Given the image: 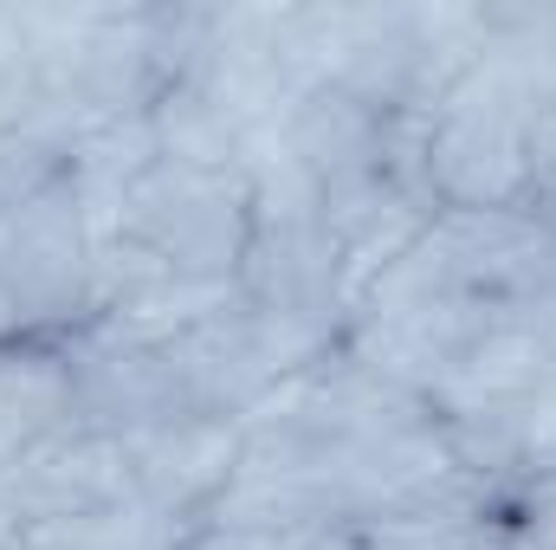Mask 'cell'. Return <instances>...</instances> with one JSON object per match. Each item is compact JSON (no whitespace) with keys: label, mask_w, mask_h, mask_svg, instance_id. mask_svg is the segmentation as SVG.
Listing matches in <instances>:
<instances>
[{"label":"cell","mask_w":556,"mask_h":550,"mask_svg":"<svg viewBox=\"0 0 556 550\" xmlns=\"http://www.w3.org/2000/svg\"><path fill=\"white\" fill-rule=\"evenodd\" d=\"M531 72L511 39L485 20V59L427 117V188L433 208H531Z\"/></svg>","instance_id":"6da1fadb"},{"label":"cell","mask_w":556,"mask_h":550,"mask_svg":"<svg viewBox=\"0 0 556 550\" xmlns=\"http://www.w3.org/2000/svg\"><path fill=\"white\" fill-rule=\"evenodd\" d=\"M117 234L142 240L175 278L240 285V260L253 240V182L247 168L207 175V168H181L155 155L124 188Z\"/></svg>","instance_id":"7a4b0ae2"},{"label":"cell","mask_w":556,"mask_h":550,"mask_svg":"<svg viewBox=\"0 0 556 550\" xmlns=\"http://www.w3.org/2000/svg\"><path fill=\"white\" fill-rule=\"evenodd\" d=\"M91 221L72 188V168L39 188L26 208L7 214V253H0V298L20 324V337H72L91 317Z\"/></svg>","instance_id":"3957f363"},{"label":"cell","mask_w":556,"mask_h":550,"mask_svg":"<svg viewBox=\"0 0 556 550\" xmlns=\"http://www.w3.org/2000/svg\"><path fill=\"white\" fill-rule=\"evenodd\" d=\"M130 499H137L130 447L111 434H91V427H59L52 440L26 447L0 473V505L20 525L78 518V512H104V505H130Z\"/></svg>","instance_id":"277c9868"},{"label":"cell","mask_w":556,"mask_h":550,"mask_svg":"<svg viewBox=\"0 0 556 550\" xmlns=\"http://www.w3.org/2000/svg\"><path fill=\"white\" fill-rule=\"evenodd\" d=\"M130 447V473H137V499L155 518L194 525L233 479L240 466V427L233 421H175L155 427Z\"/></svg>","instance_id":"5b68a950"},{"label":"cell","mask_w":556,"mask_h":550,"mask_svg":"<svg viewBox=\"0 0 556 550\" xmlns=\"http://www.w3.org/2000/svg\"><path fill=\"white\" fill-rule=\"evenodd\" d=\"M285 149L291 162L317 182V188H337L350 175H376L382 168V117L356 98H343L337 85H317L291 104L285 117Z\"/></svg>","instance_id":"8992f818"},{"label":"cell","mask_w":556,"mask_h":550,"mask_svg":"<svg viewBox=\"0 0 556 550\" xmlns=\"http://www.w3.org/2000/svg\"><path fill=\"white\" fill-rule=\"evenodd\" d=\"M466 532H446L433 518H402V512H369V518H343L324 532V550H466Z\"/></svg>","instance_id":"52a82bcc"},{"label":"cell","mask_w":556,"mask_h":550,"mask_svg":"<svg viewBox=\"0 0 556 550\" xmlns=\"http://www.w3.org/2000/svg\"><path fill=\"white\" fill-rule=\"evenodd\" d=\"M175 550H324L317 532H266V525H227V518H194L181 525Z\"/></svg>","instance_id":"ba28073f"},{"label":"cell","mask_w":556,"mask_h":550,"mask_svg":"<svg viewBox=\"0 0 556 550\" xmlns=\"http://www.w3.org/2000/svg\"><path fill=\"white\" fill-rule=\"evenodd\" d=\"M0 343H20V324H13V311H7V298H0Z\"/></svg>","instance_id":"9c48e42d"},{"label":"cell","mask_w":556,"mask_h":550,"mask_svg":"<svg viewBox=\"0 0 556 550\" xmlns=\"http://www.w3.org/2000/svg\"><path fill=\"white\" fill-rule=\"evenodd\" d=\"M0 357H7V343H0Z\"/></svg>","instance_id":"30bf717a"},{"label":"cell","mask_w":556,"mask_h":550,"mask_svg":"<svg viewBox=\"0 0 556 550\" xmlns=\"http://www.w3.org/2000/svg\"><path fill=\"white\" fill-rule=\"evenodd\" d=\"M13 550H26V545H13Z\"/></svg>","instance_id":"8fae6325"}]
</instances>
